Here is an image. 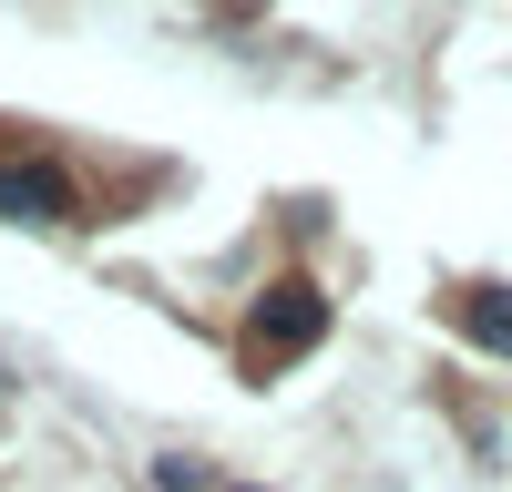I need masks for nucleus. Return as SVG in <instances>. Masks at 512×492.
I'll list each match as a JSON object with an SVG mask.
<instances>
[{"mask_svg":"<svg viewBox=\"0 0 512 492\" xmlns=\"http://www.w3.org/2000/svg\"><path fill=\"white\" fill-rule=\"evenodd\" d=\"M318 328H328V298L308 277H287L256 298V359H297V349H318Z\"/></svg>","mask_w":512,"mask_h":492,"instance_id":"f257e3e1","label":"nucleus"},{"mask_svg":"<svg viewBox=\"0 0 512 492\" xmlns=\"http://www.w3.org/2000/svg\"><path fill=\"white\" fill-rule=\"evenodd\" d=\"M0 216H11V226H62V216H72V185H62V164H41V154L0 164Z\"/></svg>","mask_w":512,"mask_h":492,"instance_id":"f03ea898","label":"nucleus"},{"mask_svg":"<svg viewBox=\"0 0 512 492\" xmlns=\"http://www.w3.org/2000/svg\"><path fill=\"white\" fill-rule=\"evenodd\" d=\"M461 328H472L482 349H512V287H472V298H461Z\"/></svg>","mask_w":512,"mask_h":492,"instance_id":"7ed1b4c3","label":"nucleus"}]
</instances>
